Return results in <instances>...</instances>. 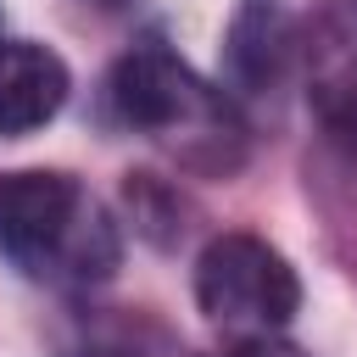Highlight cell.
<instances>
[{"instance_id": "obj_2", "label": "cell", "mask_w": 357, "mask_h": 357, "mask_svg": "<svg viewBox=\"0 0 357 357\" xmlns=\"http://www.w3.org/2000/svg\"><path fill=\"white\" fill-rule=\"evenodd\" d=\"M112 106L128 128L162 139L195 173H234L245 156V128L223 89H212L167 39H139L112 67Z\"/></svg>"}, {"instance_id": "obj_5", "label": "cell", "mask_w": 357, "mask_h": 357, "mask_svg": "<svg viewBox=\"0 0 357 357\" xmlns=\"http://www.w3.org/2000/svg\"><path fill=\"white\" fill-rule=\"evenodd\" d=\"M73 73L39 39H0V134H33L67 106Z\"/></svg>"}, {"instance_id": "obj_4", "label": "cell", "mask_w": 357, "mask_h": 357, "mask_svg": "<svg viewBox=\"0 0 357 357\" xmlns=\"http://www.w3.org/2000/svg\"><path fill=\"white\" fill-rule=\"evenodd\" d=\"M301 56V33L284 0H240L223 33V67L229 84L245 95H268L284 84V73Z\"/></svg>"}, {"instance_id": "obj_3", "label": "cell", "mask_w": 357, "mask_h": 357, "mask_svg": "<svg viewBox=\"0 0 357 357\" xmlns=\"http://www.w3.org/2000/svg\"><path fill=\"white\" fill-rule=\"evenodd\" d=\"M195 307L234 340L279 335L301 307V279L279 245H268L262 234L229 229L206 240V251L195 257Z\"/></svg>"}, {"instance_id": "obj_1", "label": "cell", "mask_w": 357, "mask_h": 357, "mask_svg": "<svg viewBox=\"0 0 357 357\" xmlns=\"http://www.w3.org/2000/svg\"><path fill=\"white\" fill-rule=\"evenodd\" d=\"M0 257L50 290H95L117 273L123 240L73 173H0Z\"/></svg>"}, {"instance_id": "obj_7", "label": "cell", "mask_w": 357, "mask_h": 357, "mask_svg": "<svg viewBox=\"0 0 357 357\" xmlns=\"http://www.w3.org/2000/svg\"><path fill=\"white\" fill-rule=\"evenodd\" d=\"M56 351L61 357H190L184 340L151 318V312H134V307H84L61 335H56Z\"/></svg>"}, {"instance_id": "obj_9", "label": "cell", "mask_w": 357, "mask_h": 357, "mask_svg": "<svg viewBox=\"0 0 357 357\" xmlns=\"http://www.w3.org/2000/svg\"><path fill=\"white\" fill-rule=\"evenodd\" d=\"M100 6H128V0H100Z\"/></svg>"}, {"instance_id": "obj_6", "label": "cell", "mask_w": 357, "mask_h": 357, "mask_svg": "<svg viewBox=\"0 0 357 357\" xmlns=\"http://www.w3.org/2000/svg\"><path fill=\"white\" fill-rule=\"evenodd\" d=\"M307 61H312V95L329 128L357 145V0H335L318 17L307 39Z\"/></svg>"}, {"instance_id": "obj_8", "label": "cell", "mask_w": 357, "mask_h": 357, "mask_svg": "<svg viewBox=\"0 0 357 357\" xmlns=\"http://www.w3.org/2000/svg\"><path fill=\"white\" fill-rule=\"evenodd\" d=\"M223 357H307V351L290 346V340H279V335H251V340H234Z\"/></svg>"}]
</instances>
